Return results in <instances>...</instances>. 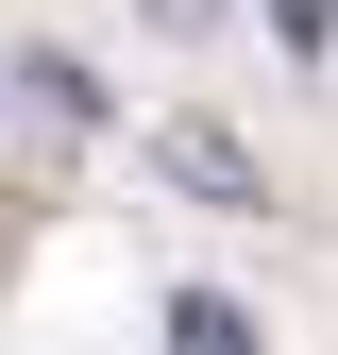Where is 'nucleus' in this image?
Returning a JSON list of instances; mask_svg holds the SVG:
<instances>
[{
  "label": "nucleus",
  "instance_id": "nucleus-1",
  "mask_svg": "<svg viewBox=\"0 0 338 355\" xmlns=\"http://www.w3.org/2000/svg\"><path fill=\"white\" fill-rule=\"evenodd\" d=\"M169 187H186V203H220V220H271V169H254V136H220V119H169Z\"/></svg>",
  "mask_w": 338,
  "mask_h": 355
},
{
  "label": "nucleus",
  "instance_id": "nucleus-2",
  "mask_svg": "<svg viewBox=\"0 0 338 355\" xmlns=\"http://www.w3.org/2000/svg\"><path fill=\"white\" fill-rule=\"evenodd\" d=\"M17 102H34V119H68V136H102V85H84L68 51H34V68H17Z\"/></svg>",
  "mask_w": 338,
  "mask_h": 355
},
{
  "label": "nucleus",
  "instance_id": "nucleus-3",
  "mask_svg": "<svg viewBox=\"0 0 338 355\" xmlns=\"http://www.w3.org/2000/svg\"><path fill=\"white\" fill-rule=\"evenodd\" d=\"M169 355H271V338H254L220 288H186V304H169Z\"/></svg>",
  "mask_w": 338,
  "mask_h": 355
},
{
  "label": "nucleus",
  "instance_id": "nucleus-4",
  "mask_svg": "<svg viewBox=\"0 0 338 355\" xmlns=\"http://www.w3.org/2000/svg\"><path fill=\"white\" fill-rule=\"evenodd\" d=\"M271 34H287V51H305L321 85H338V0H271Z\"/></svg>",
  "mask_w": 338,
  "mask_h": 355
}]
</instances>
